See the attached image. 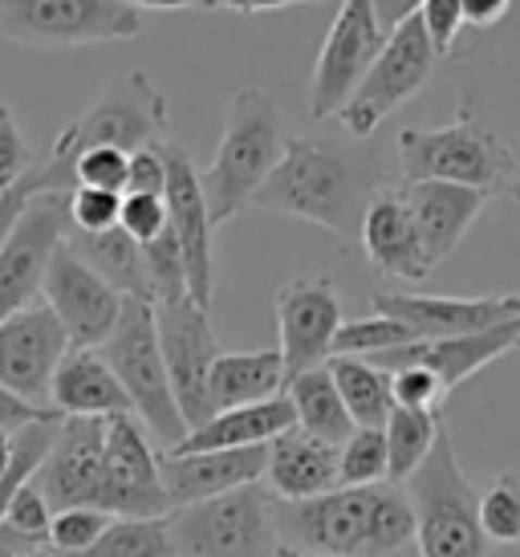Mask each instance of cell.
Listing matches in <instances>:
<instances>
[{"label":"cell","mask_w":520,"mask_h":557,"mask_svg":"<svg viewBox=\"0 0 520 557\" xmlns=\"http://www.w3.org/2000/svg\"><path fill=\"white\" fill-rule=\"evenodd\" d=\"M119 208H123V196L119 191H98V187H74L70 191V233H110L119 228Z\"/></svg>","instance_id":"ab89813d"},{"label":"cell","mask_w":520,"mask_h":557,"mask_svg":"<svg viewBox=\"0 0 520 557\" xmlns=\"http://www.w3.org/2000/svg\"><path fill=\"white\" fill-rule=\"evenodd\" d=\"M342 322V297L330 277H293L276 289V350L285 362V383L334 358Z\"/></svg>","instance_id":"2e32d148"},{"label":"cell","mask_w":520,"mask_h":557,"mask_svg":"<svg viewBox=\"0 0 520 557\" xmlns=\"http://www.w3.org/2000/svg\"><path fill=\"white\" fill-rule=\"evenodd\" d=\"M374 313L395 318L411 330L419 342H444L480 334L500 322L520 318V294L492 297H431V294H374Z\"/></svg>","instance_id":"ffe728a7"},{"label":"cell","mask_w":520,"mask_h":557,"mask_svg":"<svg viewBox=\"0 0 520 557\" xmlns=\"http://www.w3.org/2000/svg\"><path fill=\"white\" fill-rule=\"evenodd\" d=\"M276 500L264 484L168 512L175 557H281Z\"/></svg>","instance_id":"52a82bcc"},{"label":"cell","mask_w":520,"mask_h":557,"mask_svg":"<svg viewBox=\"0 0 520 557\" xmlns=\"http://www.w3.org/2000/svg\"><path fill=\"white\" fill-rule=\"evenodd\" d=\"M119 228H123L135 245H147L159 233H168V203L163 196H147V191H126L123 208H119Z\"/></svg>","instance_id":"7bdbcfd3"},{"label":"cell","mask_w":520,"mask_h":557,"mask_svg":"<svg viewBox=\"0 0 520 557\" xmlns=\"http://www.w3.org/2000/svg\"><path fill=\"white\" fill-rule=\"evenodd\" d=\"M33 557H62V554H53V549H41V554H33Z\"/></svg>","instance_id":"11a10c76"},{"label":"cell","mask_w":520,"mask_h":557,"mask_svg":"<svg viewBox=\"0 0 520 557\" xmlns=\"http://www.w3.org/2000/svg\"><path fill=\"white\" fill-rule=\"evenodd\" d=\"M398 196L407 200L419 240L428 248V257L435 264L447 261L459 248V240L468 236L484 203L492 200L488 191H475V187L459 184H439V180H423V184H398Z\"/></svg>","instance_id":"cb8c5ba5"},{"label":"cell","mask_w":520,"mask_h":557,"mask_svg":"<svg viewBox=\"0 0 520 557\" xmlns=\"http://www.w3.org/2000/svg\"><path fill=\"white\" fill-rule=\"evenodd\" d=\"M395 151L403 184L439 180V184L475 187V191L496 196L520 175L517 151L496 135V126L484 119V110L472 107L468 98L459 102V114L447 126L398 131Z\"/></svg>","instance_id":"277c9868"},{"label":"cell","mask_w":520,"mask_h":557,"mask_svg":"<svg viewBox=\"0 0 520 557\" xmlns=\"http://www.w3.org/2000/svg\"><path fill=\"white\" fill-rule=\"evenodd\" d=\"M232 13H273V9H297V4H322V0H215Z\"/></svg>","instance_id":"816d5d0a"},{"label":"cell","mask_w":520,"mask_h":557,"mask_svg":"<svg viewBox=\"0 0 520 557\" xmlns=\"http://www.w3.org/2000/svg\"><path fill=\"white\" fill-rule=\"evenodd\" d=\"M386 374H391V395H395V407H407V411H435V416H439L447 391H444V383L428 371V367L407 362V367H395V371H386Z\"/></svg>","instance_id":"60d3db41"},{"label":"cell","mask_w":520,"mask_h":557,"mask_svg":"<svg viewBox=\"0 0 520 557\" xmlns=\"http://www.w3.org/2000/svg\"><path fill=\"white\" fill-rule=\"evenodd\" d=\"M143 273H147V301L151 306L187 297L184 261H179V245L171 233H159L154 240L143 245Z\"/></svg>","instance_id":"74e56055"},{"label":"cell","mask_w":520,"mask_h":557,"mask_svg":"<svg viewBox=\"0 0 520 557\" xmlns=\"http://www.w3.org/2000/svg\"><path fill=\"white\" fill-rule=\"evenodd\" d=\"M65 245L74 248L82 261L90 264L98 277L107 281L110 289H119L123 297H138L147 301V273H143V245H135L123 228L110 233H65Z\"/></svg>","instance_id":"f546056e"},{"label":"cell","mask_w":520,"mask_h":557,"mask_svg":"<svg viewBox=\"0 0 520 557\" xmlns=\"http://www.w3.org/2000/svg\"><path fill=\"white\" fill-rule=\"evenodd\" d=\"M41 419H53V411L29 407L25 399H16L13 391L0 387V432H21V428H29V423H41Z\"/></svg>","instance_id":"7dc6e473"},{"label":"cell","mask_w":520,"mask_h":557,"mask_svg":"<svg viewBox=\"0 0 520 557\" xmlns=\"http://www.w3.org/2000/svg\"><path fill=\"white\" fill-rule=\"evenodd\" d=\"M49 411L62 419H110L135 416L126 391L119 387L102 350H77L70 346L49 383Z\"/></svg>","instance_id":"d4e9b609"},{"label":"cell","mask_w":520,"mask_h":557,"mask_svg":"<svg viewBox=\"0 0 520 557\" xmlns=\"http://www.w3.org/2000/svg\"><path fill=\"white\" fill-rule=\"evenodd\" d=\"M435 49H431L428 33L419 25V16L403 21L395 33H386L379 58L370 62L362 82L354 86L346 107L337 110V123L350 131L354 143H367L379 135V126L395 114L403 102H411L414 94L428 86L431 70H435Z\"/></svg>","instance_id":"9c48e42d"},{"label":"cell","mask_w":520,"mask_h":557,"mask_svg":"<svg viewBox=\"0 0 520 557\" xmlns=\"http://www.w3.org/2000/svg\"><path fill=\"white\" fill-rule=\"evenodd\" d=\"M325 371L334 379L337 395L350 411L354 428H379L395 411V395H391V374L383 367H374L367 358H342L334 355L325 362Z\"/></svg>","instance_id":"4dcf8cb0"},{"label":"cell","mask_w":520,"mask_h":557,"mask_svg":"<svg viewBox=\"0 0 520 557\" xmlns=\"http://www.w3.org/2000/svg\"><path fill=\"white\" fill-rule=\"evenodd\" d=\"M439 416L435 411H407V407H395L391 419L383 423V440H386V484H407V480L419 472V465L431 456L435 440H439Z\"/></svg>","instance_id":"1f68e13d"},{"label":"cell","mask_w":520,"mask_h":557,"mask_svg":"<svg viewBox=\"0 0 520 557\" xmlns=\"http://www.w3.org/2000/svg\"><path fill=\"white\" fill-rule=\"evenodd\" d=\"M370 9H374V21H379V29L395 33L403 21H411V16L423 9V0H370Z\"/></svg>","instance_id":"681fc988"},{"label":"cell","mask_w":520,"mask_h":557,"mask_svg":"<svg viewBox=\"0 0 520 557\" xmlns=\"http://www.w3.org/2000/svg\"><path fill=\"white\" fill-rule=\"evenodd\" d=\"M126 175H131V156L114 151V147H90L82 151L74 163L77 187H98V191H126Z\"/></svg>","instance_id":"b9f144b4"},{"label":"cell","mask_w":520,"mask_h":557,"mask_svg":"<svg viewBox=\"0 0 520 557\" xmlns=\"http://www.w3.org/2000/svg\"><path fill=\"white\" fill-rule=\"evenodd\" d=\"M82 557H175L168 517H147V521L119 517L102 529V537Z\"/></svg>","instance_id":"d6a6232c"},{"label":"cell","mask_w":520,"mask_h":557,"mask_svg":"<svg viewBox=\"0 0 520 557\" xmlns=\"http://www.w3.org/2000/svg\"><path fill=\"white\" fill-rule=\"evenodd\" d=\"M297 428L293 407L285 395L264 403H248V407H228V411H215L203 428L187 432L175 444V456L187 451H228V448H269L276 435H285Z\"/></svg>","instance_id":"4316f807"},{"label":"cell","mask_w":520,"mask_h":557,"mask_svg":"<svg viewBox=\"0 0 520 557\" xmlns=\"http://www.w3.org/2000/svg\"><path fill=\"white\" fill-rule=\"evenodd\" d=\"M114 517L102 509H62L49 521V549L62 557H82Z\"/></svg>","instance_id":"f35d334b"},{"label":"cell","mask_w":520,"mask_h":557,"mask_svg":"<svg viewBox=\"0 0 520 557\" xmlns=\"http://www.w3.org/2000/svg\"><path fill=\"white\" fill-rule=\"evenodd\" d=\"M419 342L403 322L395 318H383V313H370V318H354V322H342L334 338V355L342 358H379L391 355L398 346H411Z\"/></svg>","instance_id":"e575fe53"},{"label":"cell","mask_w":520,"mask_h":557,"mask_svg":"<svg viewBox=\"0 0 520 557\" xmlns=\"http://www.w3.org/2000/svg\"><path fill=\"white\" fill-rule=\"evenodd\" d=\"M33 168L25 135L16 126V114L9 102H0V191H9L13 184H21V175Z\"/></svg>","instance_id":"f6af8a7d"},{"label":"cell","mask_w":520,"mask_h":557,"mask_svg":"<svg viewBox=\"0 0 520 557\" xmlns=\"http://www.w3.org/2000/svg\"><path fill=\"white\" fill-rule=\"evenodd\" d=\"M459 9H463V21L475 25V29H492V25H500L512 9V0H459Z\"/></svg>","instance_id":"c3c4849f"},{"label":"cell","mask_w":520,"mask_h":557,"mask_svg":"<svg viewBox=\"0 0 520 557\" xmlns=\"http://www.w3.org/2000/svg\"><path fill=\"white\" fill-rule=\"evenodd\" d=\"M13 435L16 432H0V480H4V472L13 465Z\"/></svg>","instance_id":"f5cc1de1"},{"label":"cell","mask_w":520,"mask_h":557,"mask_svg":"<svg viewBox=\"0 0 520 557\" xmlns=\"http://www.w3.org/2000/svg\"><path fill=\"white\" fill-rule=\"evenodd\" d=\"M403 493L411 500L419 557H488V537L480 529V493L463 476L447 432H439L431 456L403 484Z\"/></svg>","instance_id":"5b68a950"},{"label":"cell","mask_w":520,"mask_h":557,"mask_svg":"<svg viewBox=\"0 0 520 557\" xmlns=\"http://www.w3.org/2000/svg\"><path fill=\"white\" fill-rule=\"evenodd\" d=\"M58 423H62V416L29 423V428H21V432L13 435V465H9V472L0 480V521L9 517V505H13V496L21 493V484L33 480V472L41 468L49 444H53V435H58Z\"/></svg>","instance_id":"d590c367"},{"label":"cell","mask_w":520,"mask_h":557,"mask_svg":"<svg viewBox=\"0 0 520 557\" xmlns=\"http://www.w3.org/2000/svg\"><path fill=\"white\" fill-rule=\"evenodd\" d=\"M70 191H41L25 203V212L16 216L9 240L0 245V322H9L13 313L29 310L41 297L46 285L49 257L70 233Z\"/></svg>","instance_id":"7c38bea8"},{"label":"cell","mask_w":520,"mask_h":557,"mask_svg":"<svg viewBox=\"0 0 520 557\" xmlns=\"http://www.w3.org/2000/svg\"><path fill=\"white\" fill-rule=\"evenodd\" d=\"M264 465H269V448L187 451V456L163 451L159 456V480H163L171 509H184V505H199V500L260 484Z\"/></svg>","instance_id":"44dd1931"},{"label":"cell","mask_w":520,"mask_h":557,"mask_svg":"<svg viewBox=\"0 0 520 557\" xmlns=\"http://www.w3.org/2000/svg\"><path fill=\"white\" fill-rule=\"evenodd\" d=\"M168 143V98L143 70H131L119 82L94 98L86 114H77L49 147V159L74 168L82 151L90 147H114L123 156H135L143 147Z\"/></svg>","instance_id":"ba28073f"},{"label":"cell","mask_w":520,"mask_h":557,"mask_svg":"<svg viewBox=\"0 0 520 557\" xmlns=\"http://www.w3.org/2000/svg\"><path fill=\"white\" fill-rule=\"evenodd\" d=\"M154 310V334H159V355L168 367V383L179 407L187 432L203 428L215 416L212 395H208V374L220 358V342L212 330V313L199 310L191 297L159 301Z\"/></svg>","instance_id":"8fae6325"},{"label":"cell","mask_w":520,"mask_h":557,"mask_svg":"<svg viewBox=\"0 0 520 557\" xmlns=\"http://www.w3.org/2000/svg\"><path fill=\"white\" fill-rule=\"evenodd\" d=\"M480 529L488 545H520V472H500L480 493Z\"/></svg>","instance_id":"8d00e7d4"},{"label":"cell","mask_w":520,"mask_h":557,"mask_svg":"<svg viewBox=\"0 0 520 557\" xmlns=\"http://www.w3.org/2000/svg\"><path fill=\"white\" fill-rule=\"evenodd\" d=\"M147 21L126 0H0V33L33 49L131 41Z\"/></svg>","instance_id":"30bf717a"},{"label":"cell","mask_w":520,"mask_h":557,"mask_svg":"<svg viewBox=\"0 0 520 557\" xmlns=\"http://www.w3.org/2000/svg\"><path fill=\"white\" fill-rule=\"evenodd\" d=\"M285 557H293V554H289V549H285Z\"/></svg>","instance_id":"9f6ffc18"},{"label":"cell","mask_w":520,"mask_h":557,"mask_svg":"<svg viewBox=\"0 0 520 557\" xmlns=\"http://www.w3.org/2000/svg\"><path fill=\"white\" fill-rule=\"evenodd\" d=\"M208 395H212L215 411L228 407H248V403H264L285 395V362L281 350H220L208 374Z\"/></svg>","instance_id":"83f0119b"},{"label":"cell","mask_w":520,"mask_h":557,"mask_svg":"<svg viewBox=\"0 0 520 557\" xmlns=\"http://www.w3.org/2000/svg\"><path fill=\"white\" fill-rule=\"evenodd\" d=\"M285 399L293 407V419H297V432L322 440L330 448H337L346 435L354 432V419L346 411V403L337 395L334 379L325 367H313V371L297 374L285 383Z\"/></svg>","instance_id":"f1b7e54d"},{"label":"cell","mask_w":520,"mask_h":557,"mask_svg":"<svg viewBox=\"0 0 520 557\" xmlns=\"http://www.w3.org/2000/svg\"><path fill=\"white\" fill-rule=\"evenodd\" d=\"M163 168H168V187H163V203H168V233L179 245V261H184L187 297L199 310L212 313L215 297V228L208 216V203L199 191V171L179 143H163Z\"/></svg>","instance_id":"5bb4252c"},{"label":"cell","mask_w":520,"mask_h":557,"mask_svg":"<svg viewBox=\"0 0 520 557\" xmlns=\"http://www.w3.org/2000/svg\"><path fill=\"white\" fill-rule=\"evenodd\" d=\"M414 16H419V25L428 33L435 58H447V53L456 49L459 29H463V9H459V0H423V9Z\"/></svg>","instance_id":"ee69618b"},{"label":"cell","mask_w":520,"mask_h":557,"mask_svg":"<svg viewBox=\"0 0 520 557\" xmlns=\"http://www.w3.org/2000/svg\"><path fill=\"white\" fill-rule=\"evenodd\" d=\"M98 350H102L107 367L114 371V379H119V387L126 391L131 411H135L138 423H143L168 451L175 448L187 435V428H184V419H179L175 395H171L163 355H159L151 301L123 297L119 325H114V334H110Z\"/></svg>","instance_id":"8992f818"},{"label":"cell","mask_w":520,"mask_h":557,"mask_svg":"<svg viewBox=\"0 0 520 557\" xmlns=\"http://www.w3.org/2000/svg\"><path fill=\"white\" fill-rule=\"evenodd\" d=\"M131 9H151V13H179V9H191V13H215L220 4L215 0H126Z\"/></svg>","instance_id":"f907efd6"},{"label":"cell","mask_w":520,"mask_h":557,"mask_svg":"<svg viewBox=\"0 0 520 557\" xmlns=\"http://www.w3.org/2000/svg\"><path fill=\"white\" fill-rule=\"evenodd\" d=\"M273 500L297 505V500H313L337 488V448L313 440L306 432H285L269 444V465L260 480Z\"/></svg>","instance_id":"484cf974"},{"label":"cell","mask_w":520,"mask_h":557,"mask_svg":"<svg viewBox=\"0 0 520 557\" xmlns=\"http://www.w3.org/2000/svg\"><path fill=\"white\" fill-rule=\"evenodd\" d=\"M512 350H520V318L492 325V330H480V334H463V338L411 342V346H398V350L370 358V362L383 367V371L419 362V367H428V371L444 383L447 395H451L459 383H468L472 374H480L484 367H492L496 358L512 355Z\"/></svg>","instance_id":"7402d4cb"},{"label":"cell","mask_w":520,"mask_h":557,"mask_svg":"<svg viewBox=\"0 0 520 557\" xmlns=\"http://www.w3.org/2000/svg\"><path fill=\"white\" fill-rule=\"evenodd\" d=\"M281 549L306 557H395L414 542L411 500L398 484L334 488L313 500H276Z\"/></svg>","instance_id":"7a4b0ae2"},{"label":"cell","mask_w":520,"mask_h":557,"mask_svg":"<svg viewBox=\"0 0 520 557\" xmlns=\"http://www.w3.org/2000/svg\"><path fill=\"white\" fill-rule=\"evenodd\" d=\"M168 187V168H163V143L159 147H143L131 156V175H126V191H147V196H163ZM123 191V196H126Z\"/></svg>","instance_id":"bcb514c9"},{"label":"cell","mask_w":520,"mask_h":557,"mask_svg":"<svg viewBox=\"0 0 520 557\" xmlns=\"http://www.w3.org/2000/svg\"><path fill=\"white\" fill-rule=\"evenodd\" d=\"M70 350L62 322L46 301H33L29 310L0 322V387L13 391L29 407L49 411V383L58 362Z\"/></svg>","instance_id":"ac0fdd59"},{"label":"cell","mask_w":520,"mask_h":557,"mask_svg":"<svg viewBox=\"0 0 520 557\" xmlns=\"http://www.w3.org/2000/svg\"><path fill=\"white\" fill-rule=\"evenodd\" d=\"M383 191L379 159L367 147H342L325 139H293L285 156L257 191V208L309 220L334 236H358L367 203Z\"/></svg>","instance_id":"6da1fadb"},{"label":"cell","mask_w":520,"mask_h":557,"mask_svg":"<svg viewBox=\"0 0 520 557\" xmlns=\"http://www.w3.org/2000/svg\"><path fill=\"white\" fill-rule=\"evenodd\" d=\"M107 505L110 517H168L171 500L159 480V451L135 416L107 419Z\"/></svg>","instance_id":"d6986e66"},{"label":"cell","mask_w":520,"mask_h":557,"mask_svg":"<svg viewBox=\"0 0 520 557\" xmlns=\"http://www.w3.org/2000/svg\"><path fill=\"white\" fill-rule=\"evenodd\" d=\"M281 557H285V549H281Z\"/></svg>","instance_id":"6f0895ef"},{"label":"cell","mask_w":520,"mask_h":557,"mask_svg":"<svg viewBox=\"0 0 520 557\" xmlns=\"http://www.w3.org/2000/svg\"><path fill=\"white\" fill-rule=\"evenodd\" d=\"M285 143H289L285 114L273 94L260 86H245L232 94L212 168L199 171V191L208 203L212 228L228 224L257 203V191L285 156Z\"/></svg>","instance_id":"3957f363"},{"label":"cell","mask_w":520,"mask_h":557,"mask_svg":"<svg viewBox=\"0 0 520 557\" xmlns=\"http://www.w3.org/2000/svg\"><path fill=\"white\" fill-rule=\"evenodd\" d=\"M107 419H62L33 484L49 509H102L107 505ZM107 512V509H102Z\"/></svg>","instance_id":"9a60e30c"},{"label":"cell","mask_w":520,"mask_h":557,"mask_svg":"<svg viewBox=\"0 0 520 557\" xmlns=\"http://www.w3.org/2000/svg\"><path fill=\"white\" fill-rule=\"evenodd\" d=\"M505 196H508V200H512V203H517V208H520V175H517V180H512V184L505 187Z\"/></svg>","instance_id":"db71d44e"},{"label":"cell","mask_w":520,"mask_h":557,"mask_svg":"<svg viewBox=\"0 0 520 557\" xmlns=\"http://www.w3.org/2000/svg\"><path fill=\"white\" fill-rule=\"evenodd\" d=\"M41 297L53 310V318L62 322L70 346H77V350H98L114 334L119 313H123V294L110 289L65 240L49 257Z\"/></svg>","instance_id":"e0dca14e"},{"label":"cell","mask_w":520,"mask_h":557,"mask_svg":"<svg viewBox=\"0 0 520 557\" xmlns=\"http://www.w3.org/2000/svg\"><path fill=\"white\" fill-rule=\"evenodd\" d=\"M386 484V440L379 428H354L337 444V488Z\"/></svg>","instance_id":"836d02e7"},{"label":"cell","mask_w":520,"mask_h":557,"mask_svg":"<svg viewBox=\"0 0 520 557\" xmlns=\"http://www.w3.org/2000/svg\"><path fill=\"white\" fill-rule=\"evenodd\" d=\"M358 240H362V252L379 273L407 281V285H423L435 269V261L419 240L411 212H407V200L398 196V187H383L367 203L362 224H358Z\"/></svg>","instance_id":"603a6c76"},{"label":"cell","mask_w":520,"mask_h":557,"mask_svg":"<svg viewBox=\"0 0 520 557\" xmlns=\"http://www.w3.org/2000/svg\"><path fill=\"white\" fill-rule=\"evenodd\" d=\"M386 33L374 21L370 0H342L334 25L325 33L318 62H313V78H309V114L322 119H337V110L346 107V98L354 86L362 82L370 62L379 58Z\"/></svg>","instance_id":"4fadbf2b"}]
</instances>
